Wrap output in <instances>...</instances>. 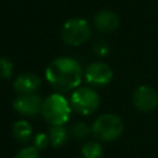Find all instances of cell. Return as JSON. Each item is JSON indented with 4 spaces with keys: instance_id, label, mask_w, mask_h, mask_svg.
I'll return each instance as SVG.
<instances>
[{
    "instance_id": "cell-10",
    "label": "cell",
    "mask_w": 158,
    "mask_h": 158,
    "mask_svg": "<svg viewBox=\"0 0 158 158\" xmlns=\"http://www.w3.org/2000/svg\"><path fill=\"white\" fill-rule=\"evenodd\" d=\"M41 86V79L35 73H22L14 81V89L20 94H32Z\"/></svg>"
},
{
    "instance_id": "cell-9",
    "label": "cell",
    "mask_w": 158,
    "mask_h": 158,
    "mask_svg": "<svg viewBox=\"0 0 158 158\" xmlns=\"http://www.w3.org/2000/svg\"><path fill=\"white\" fill-rule=\"evenodd\" d=\"M118 25H120V19L114 11L102 10L94 16V26L98 31L102 33L114 32L118 27Z\"/></svg>"
},
{
    "instance_id": "cell-16",
    "label": "cell",
    "mask_w": 158,
    "mask_h": 158,
    "mask_svg": "<svg viewBox=\"0 0 158 158\" xmlns=\"http://www.w3.org/2000/svg\"><path fill=\"white\" fill-rule=\"evenodd\" d=\"M33 146L37 148V149H44L47 148V146L51 143V139H49V136L43 133V132H40L35 136L33 138Z\"/></svg>"
},
{
    "instance_id": "cell-13",
    "label": "cell",
    "mask_w": 158,
    "mask_h": 158,
    "mask_svg": "<svg viewBox=\"0 0 158 158\" xmlns=\"http://www.w3.org/2000/svg\"><path fill=\"white\" fill-rule=\"evenodd\" d=\"M83 158H102V147L99 142L89 141L81 147Z\"/></svg>"
},
{
    "instance_id": "cell-18",
    "label": "cell",
    "mask_w": 158,
    "mask_h": 158,
    "mask_svg": "<svg viewBox=\"0 0 158 158\" xmlns=\"http://www.w3.org/2000/svg\"><path fill=\"white\" fill-rule=\"evenodd\" d=\"M93 51H94V53H95L96 56H99V57H105V56L109 53L110 49H109V46H107L106 42H104V41H98V42L94 43Z\"/></svg>"
},
{
    "instance_id": "cell-4",
    "label": "cell",
    "mask_w": 158,
    "mask_h": 158,
    "mask_svg": "<svg viewBox=\"0 0 158 158\" xmlns=\"http://www.w3.org/2000/svg\"><path fill=\"white\" fill-rule=\"evenodd\" d=\"M91 36V27L84 19H70L62 27V40L68 46L85 43Z\"/></svg>"
},
{
    "instance_id": "cell-17",
    "label": "cell",
    "mask_w": 158,
    "mask_h": 158,
    "mask_svg": "<svg viewBox=\"0 0 158 158\" xmlns=\"http://www.w3.org/2000/svg\"><path fill=\"white\" fill-rule=\"evenodd\" d=\"M15 158H40L38 149L35 146L25 147V148H22L21 151L17 152V154L15 156Z\"/></svg>"
},
{
    "instance_id": "cell-11",
    "label": "cell",
    "mask_w": 158,
    "mask_h": 158,
    "mask_svg": "<svg viewBox=\"0 0 158 158\" xmlns=\"http://www.w3.org/2000/svg\"><path fill=\"white\" fill-rule=\"evenodd\" d=\"M12 135L19 142H27L32 136V127L25 120H19L12 125Z\"/></svg>"
},
{
    "instance_id": "cell-5",
    "label": "cell",
    "mask_w": 158,
    "mask_h": 158,
    "mask_svg": "<svg viewBox=\"0 0 158 158\" xmlns=\"http://www.w3.org/2000/svg\"><path fill=\"white\" fill-rule=\"evenodd\" d=\"M70 105L81 115H90L99 109L100 98L98 93L89 86L77 88L70 96Z\"/></svg>"
},
{
    "instance_id": "cell-1",
    "label": "cell",
    "mask_w": 158,
    "mask_h": 158,
    "mask_svg": "<svg viewBox=\"0 0 158 158\" xmlns=\"http://www.w3.org/2000/svg\"><path fill=\"white\" fill-rule=\"evenodd\" d=\"M84 73L80 64L68 57L52 60L46 69L47 81L58 91H69L79 86Z\"/></svg>"
},
{
    "instance_id": "cell-8",
    "label": "cell",
    "mask_w": 158,
    "mask_h": 158,
    "mask_svg": "<svg viewBox=\"0 0 158 158\" xmlns=\"http://www.w3.org/2000/svg\"><path fill=\"white\" fill-rule=\"evenodd\" d=\"M42 99L36 95L35 93L32 94H20L15 100H14V109L20 112L23 116H36L40 111H42Z\"/></svg>"
},
{
    "instance_id": "cell-15",
    "label": "cell",
    "mask_w": 158,
    "mask_h": 158,
    "mask_svg": "<svg viewBox=\"0 0 158 158\" xmlns=\"http://www.w3.org/2000/svg\"><path fill=\"white\" fill-rule=\"evenodd\" d=\"M14 73V64L10 59L1 57L0 58V77L4 79H9Z\"/></svg>"
},
{
    "instance_id": "cell-2",
    "label": "cell",
    "mask_w": 158,
    "mask_h": 158,
    "mask_svg": "<svg viewBox=\"0 0 158 158\" xmlns=\"http://www.w3.org/2000/svg\"><path fill=\"white\" fill-rule=\"evenodd\" d=\"M41 112L51 125H64L70 117L72 109L62 94H52L43 101Z\"/></svg>"
},
{
    "instance_id": "cell-12",
    "label": "cell",
    "mask_w": 158,
    "mask_h": 158,
    "mask_svg": "<svg viewBox=\"0 0 158 158\" xmlns=\"http://www.w3.org/2000/svg\"><path fill=\"white\" fill-rule=\"evenodd\" d=\"M51 144L56 148L62 147L68 139V131L63 125H52L49 130Z\"/></svg>"
},
{
    "instance_id": "cell-3",
    "label": "cell",
    "mask_w": 158,
    "mask_h": 158,
    "mask_svg": "<svg viewBox=\"0 0 158 158\" xmlns=\"http://www.w3.org/2000/svg\"><path fill=\"white\" fill-rule=\"evenodd\" d=\"M123 131L122 120L115 114H102L100 115L91 126V133L104 142H110L121 136Z\"/></svg>"
},
{
    "instance_id": "cell-14",
    "label": "cell",
    "mask_w": 158,
    "mask_h": 158,
    "mask_svg": "<svg viewBox=\"0 0 158 158\" xmlns=\"http://www.w3.org/2000/svg\"><path fill=\"white\" fill-rule=\"evenodd\" d=\"M90 132H91V128H89V126L85 122H75L70 126V130H69L70 136L77 139L85 138Z\"/></svg>"
},
{
    "instance_id": "cell-6",
    "label": "cell",
    "mask_w": 158,
    "mask_h": 158,
    "mask_svg": "<svg viewBox=\"0 0 158 158\" xmlns=\"http://www.w3.org/2000/svg\"><path fill=\"white\" fill-rule=\"evenodd\" d=\"M132 102L138 111L151 112L158 106V93L148 85H141L133 91Z\"/></svg>"
},
{
    "instance_id": "cell-7",
    "label": "cell",
    "mask_w": 158,
    "mask_h": 158,
    "mask_svg": "<svg viewBox=\"0 0 158 158\" xmlns=\"http://www.w3.org/2000/svg\"><path fill=\"white\" fill-rule=\"evenodd\" d=\"M85 80L94 86H105L107 85L114 77L112 69L102 63V62H94L89 64L84 73Z\"/></svg>"
}]
</instances>
